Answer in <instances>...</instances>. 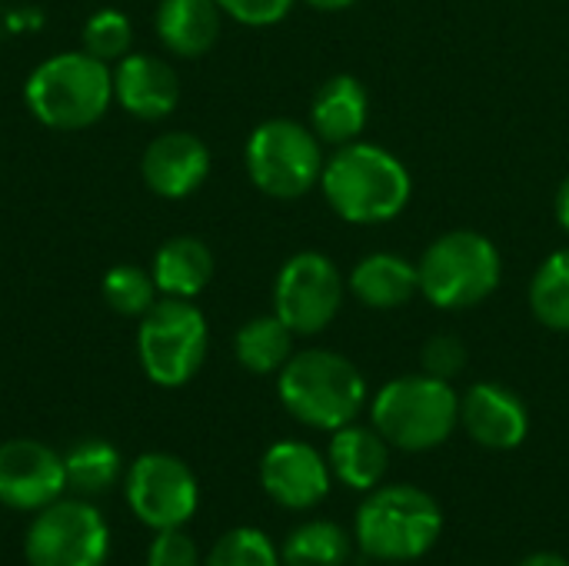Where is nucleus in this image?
I'll list each match as a JSON object with an SVG mask.
<instances>
[{"label":"nucleus","mask_w":569,"mask_h":566,"mask_svg":"<svg viewBox=\"0 0 569 566\" xmlns=\"http://www.w3.org/2000/svg\"><path fill=\"white\" fill-rule=\"evenodd\" d=\"M320 190L330 210L357 227L387 224L403 214L413 193L410 170L377 143H343L323 163Z\"/></svg>","instance_id":"obj_1"},{"label":"nucleus","mask_w":569,"mask_h":566,"mask_svg":"<svg viewBox=\"0 0 569 566\" xmlns=\"http://www.w3.org/2000/svg\"><path fill=\"white\" fill-rule=\"evenodd\" d=\"M280 404L293 420L313 430H340L357 420L367 400V380L353 360L337 350H300L277 377Z\"/></svg>","instance_id":"obj_2"},{"label":"nucleus","mask_w":569,"mask_h":566,"mask_svg":"<svg viewBox=\"0 0 569 566\" xmlns=\"http://www.w3.org/2000/svg\"><path fill=\"white\" fill-rule=\"evenodd\" d=\"M30 113L50 130H83L113 100V70L87 50H63L33 67L23 83Z\"/></svg>","instance_id":"obj_3"},{"label":"nucleus","mask_w":569,"mask_h":566,"mask_svg":"<svg viewBox=\"0 0 569 566\" xmlns=\"http://www.w3.org/2000/svg\"><path fill=\"white\" fill-rule=\"evenodd\" d=\"M380 437L407 454H423L450 440L460 424V394L450 380L430 374H407L373 397L370 407Z\"/></svg>","instance_id":"obj_4"},{"label":"nucleus","mask_w":569,"mask_h":566,"mask_svg":"<svg viewBox=\"0 0 569 566\" xmlns=\"http://www.w3.org/2000/svg\"><path fill=\"white\" fill-rule=\"evenodd\" d=\"M440 504L410 484L377 487L357 510V544L367 557L383 564L420 560L440 537Z\"/></svg>","instance_id":"obj_5"},{"label":"nucleus","mask_w":569,"mask_h":566,"mask_svg":"<svg viewBox=\"0 0 569 566\" xmlns=\"http://www.w3.org/2000/svg\"><path fill=\"white\" fill-rule=\"evenodd\" d=\"M417 274L420 294L437 310H470L500 287L503 257L480 230H450L423 250Z\"/></svg>","instance_id":"obj_6"},{"label":"nucleus","mask_w":569,"mask_h":566,"mask_svg":"<svg viewBox=\"0 0 569 566\" xmlns=\"http://www.w3.org/2000/svg\"><path fill=\"white\" fill-rule=\"evenodd\" d=\"M207 317L193 300L183 297H157L137 330L140 367L157 387L190 384L207 360Z\"/></svg>","instance_id":"obj_7"},{"label":"nucleus","mask_w":569,"mask_h":566,"mask_svg":"<svg viewBox=\"0 0 569 566\" xmlns=\"http://www.w3.org/2000/svg\"><path fill=\"white\" fill-rule=\"evenodd\" d=\"M323 140L290 117L263 120L247 140V173L253 187L277 200L310 193L323 177Z\"/></svg>","instance_id":"obj_8"},{"label":"nucleus","mask_w":569,"mask_h":566,"mask_svg":"<svg viewBox=\"0 0 569 566\" xmlns=\"http://www.w3.org/2000/svg\"><path fill=\"white\" fill-rule=\"evenodd\" d=\"M107 554L110 530L87 500H53L37 510L23 537L27 566H103Z\"/></svg>","instance_id":"obj_9"},{"label":"nucleus","mask_w":569,"mask_h":566,"mask_svg":"<svg viewBox=\"0 0 569 566\" xmlns=\"http://www.w3.org/2000/svg\"><path fill=\"white\" fill-rule=\"evenodd\" d=\"M347 284L327 254L303 250L293 254L273 284V314L297 334H323L343 307Z\"/></svg>","instance_id":"obj_10"},{"label":"nucleus","mask_w":569,"mask_h":566,"mask_svg":"<svg viewBox=\"0 0 569 566\" xmlns=\"http://www.w3.org/2000/svg\"><path fill=\"white\" fill-rule=\"evenodd\" d=\"M200 487L193 470L173 454H143L127 474V504L133 517L157 530L183 527L197 514Z\"/></svg>","instance_id":"obj_11"},{"label":"nucleus","mask_w":569,"mask_h":566,"mask_svg":"<svg viewBox=\"0 0 569 566\" xmlns=\"http://www.w3.org/2000/svg\"><path fill=\"white\" fill-rule=\"evenodd\" d=\"M67 490L63 457L40 440L0 444V504L10 510H43Z\"/></svg>","instance_id":"obj_12"},{"label":"nucleus","mask_w":569,"mask_h":566,"mask_svg":"<svg viewBox=\"0 0 569 566\" xmlns=\"http://www.w3.org/2000/svg\"><path fill=\"white\" fill-rule=\"evenodd\" d=\"M267 497L287 510H310L330 490V464L303 440H280L260 460Z\"/></svg>","instance_id":"obj_13"},{"label":"nucleus","mask_w":569,"mask_h":566,"mask_svg":"<svg viewBox=\"0 0 569 566\" xmlns=\"http://www.w3.org/2000/svg\"><path fill=\"white\" fill-rule=\"evenodd\" d=\"M460 424L483 450H517L530 434L527 404L503 384H473L460 397Z\"/></svg>","instance_id":"obj_14"},{"label":"nucleus","mask_w":569,"mask_h":566,"mask_svg":"<svg viewBox=\"0 0 569 566\" xmlns=\"http://www.w3.org/2000/svg\"><path fill=\"white\" fill-rule=\"evenodd\" d=\"M140 170H143V183L157 197L183 200L203 187L210 173V150L197 133L170 130L147 143Z\"/></svg>","instance_id":"obj_15"},{"label":"nucleus","mask_w":569,"mask_h":566,"mask_svg":"<svg viewBox=\"0 0 569 566\" xmlns=\"http://www.w3.org/2000/svg\"><path fill=\"white\" fill-rule=\"evenodd\" d=\"M113 97L140 120H163L180 103V77L153 53H127L113 70Z\"/></svg>","instance_id":"obj_16"},{"label":"nucleus","mask_w":569,"mask_h":566,"mask_svg":"<svg viewBox=\"0 0 569 566\" xmlns=\"http://www.w3.org/2000/svg\"><path fill=\"white\" fill-rule=\"evenodd\" d=\"M367 117H370L367 87L350 73H337V77L323 80L320 90L313 93L310 127L323 143L343 147V143L360 140V133L367 127Z\"/></svg>","instance_id":"obj_17"},{"label":"nucleus","mask_w":569,"mask_h":566,"mask_svg":"<svg viewBox=\"0 0 569 566\" xmlns=\"http://www.w3.org/2000/svg\"><path fill=\"white\" fill-rule=\"evenodd\" d=\"M347 287L370 310H397V307H407L420 294V274H417V264H410L407 257L380 250V254L363 257L350 270Z\"/></svg>","instance_id":"obj_18"},{"label":"nucleus","mask_w":569,"mask_h":566,"mask_svg":"<svg viewBox=\"0 0 569 566\" xmlns=\"http://www.w3.org/2000/svg\"><path fill=\"white\" fill-rule=\"evenodd\" d=\"M390 467V444L377 427L347 424L333 430L330 440V470L350 490H377Z\"/></svg>","instance_id":"obj_19"},{"label":"nucleus","mask_w":569,"mask_h":566,"mask_svg":"<svg viewBox=\"0 0 569 566\" xmlns=\"http://www.w3.org/2000/svg\"><path fill=\"white\" fill-rule=\"evenodd\" d=\"M223 10L217 0H160L157 37L177 57H203L220 37Z\"/></svg>","instance_id":"obj_20"},{"label":"nucleus","mask_w":569,"mask_h":566,"mask_svg":"<svg viewBox=\"0 0 569 566\" xmlns=\"http://www.w3.org/2000/svg\"><path fill=\"white\" fill-rule=\"evenodd\" d=\"M150 274L163 297L193 300L213 280V254L200 237H170L153 254Z\"/></svg>","instance_id":"obj_21"},{"label":"nucleus","mask_w":569,"mask_h":566,"mask_svg":"<svg viewBox=\"0 0 569 566\" xmlns=\"http://www.w3.org/2000/svg\"><path fill=\"white\" fill-rule=\"evenodd\" d=\"M293 337L297 334L277 314L253 317L237 330L233 354H237L240 367L250 370V374H260V377L280 374L283 364L293 357Z\"/></svg>","instance_id":"obj_22"},{"label":"nucleus","mask_w":569,"mask_h":566,"mask_svg":"<svg viewBox=\"0 0 569 566\" xmlns=\"http://www.w3.org/2000/svg\"><path fill=\"white\" fill-rule=\"evenodd\" d=\"M350 537L333 520H310L300 524L280 550L283 566H347L350 560Z\"/></svg>","instance_id":"obj_23"},{"label":"nucleus","mask_w":569,"mask_h":566,"mask_svg":"<svg viewBox=\"0 0 569 566\" xmlns=\"http://www.w3.org/2000/svg\"><path fill=\"white\" fill-rule=\"evenodd\" d=\"M63 470H67L70 490H77L83 497H97L120 480L123 460H120L117 447L107 440H80L77 447H70L63 454Z\"/></svg>","instance_id":"obj_24"},{"label":"nucleus","mask_w":569,"mask_h":566,"mask_svg":"<svg viewBox=\"0 0 569 566\" xmlns=\"http://www.w3.org/2000/svg\"><path fill=\"white\" fill-rule=\"evenodd\" d=\"M533 317L557 334H569V247L550 254L530 280Z\"/></svg>","instance_id":"obj_25"},{"label":"nucleus","mask_w":569,"mask_h":566,"mask_svg":"<svg viewBox=\"0 0 569 566\" xmlns=\"http://www.w3.org/2000/svg\"><path fill=\"white\" fill-rule=\"evenodd\" d=\"M100 290H103L107 307L120 317H143L157 304V294H160L153 284V274L133 264H117L113 270H107Z\"/></svg>","instance_id":"obj_26"},{"label":"nucleus","mask_w":569,"mask_h":566,"mask_svg":"<svg viewBox=\"0 0 569 566\" xmlns=\"http://www.w3.org/2000/svg\"><path fill=\"white\" fill-rule=\"evenodd\" d=\"M203 566H283V560L267 534L253 527H237L213 544Z\"/></svg>","instance_id":"obj_27"},{"label":"nucleus","mask_w":569,"mask_h":566,"mask_svg":"<svg viewBox=\"0 0 569 566\" xmlns=\"http://www.w3.org/2000/svg\"><path fill=\"white\" fill-rule=\"evenodd\" d=\"M133 43V23L123 10H97L87 23H83V50L103 63L120 60L130 53Z\"/></svg>","instance_id":"obj_28"},{"label":"nucleus","mask_w":569,"mask_h":566,"mask_svg":"<svg viewBox=\"0 0 569 566\" xmlns=\"http://www.w3.org/2000/svg\"><path fill=\"white\" fill-rule=\"evenodd\" d=\"M420 360H423V374L440 377V380H453L467 367V344L457 334H437L423 344Z\"/></svg>","instance_id":"obj_29"},{"label":"nucleus","mask_w":569,"mask_h":566,"mask_svg":"<svg viewBox=\"0 0 569 566\" xmlns=\"http://www.w3.org/2000/svg\"><path fill=\"white\" fill-rule=\"evenodd\" d=\"M147 566H200L193 537L183 534V527L157 530V537L147 550Z\"/></svg>","instance_id":"obj_30"},{"label":"nucleus","mask_w":569,"mask_h":566,"mask_svg":"<svg viewBox=\"0 0 569 566\" xmlns=\"http://www.w3.org/2000/svg\"><path fill=\"white\" fill-rule=\"evenodd\" d=\"M217 7L233 17L237 23H247V27H270V23H280L293 0H217Z\"/></svg>","instance_id":"obj_31"},{"label":"nucleus","mask_w":569,"mask_h":566,"mask_svg":"<svg viewBox=\"0 0 569 566\" xmlns=\"http://www.w3.org/2000/svg\"><path fill=\"white\" fill-rule=\"evenodd\" d=\"M557 224L569 237V177L560 183V193H557Z\"/></svg>","instance_id":"obj_32"},{"label":"nucleus","mask_w":569,"mask_h":566,"mask_svg":"<svg viewBox=\"0 0 569 566\" xmlns=\"http://www.w3.org/2000/svg\"><path fill=\"white\" fill-rule=\"evenodd\" d=\"M517 566H569V560H563L560 554H533V557L520 560Z\"/></svg>","instance_id":"obj_33"},{"label":"nucleus","mask_w":569,"mask_h":566,"mask_svg":"<svg viewBox=\"0 0 569 566\" xmlns=\"http://www.w3.org/2000/svg\"><path fill=\"white\" fill-rule=\"evenodd\" d=\"M313 10H327V13H337V10H347V7H353L357 0H307Z\"/></svg>","instance_id":"obj_34"}]
</instances>
